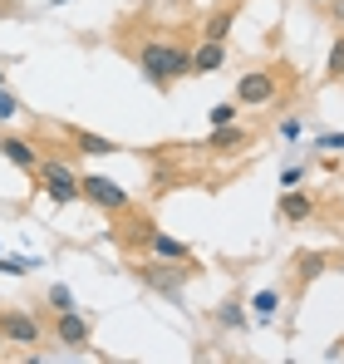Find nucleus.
<instances>
[{
  "label": "nucleus",
  "mask_w": 344,
  "mask_h": 364,
  "mask_svg": "<svg viewBox=\"0 0 344 364\" xmlns=\"http://www.w3.org/2000/svg\"><path fill=\"white\" fill-rule=\"evenodd\" d=\"M133 60L143 69V79H148L153 89H163V94H168L177 79L192 74V50H187V45H172V40H143V45L133 50Z\"/></svg>",
  "instance_id": "obj_1"
},
{
  "label": "nucleus",
  "mask_w": 344,
  "mask_h": 364,
  "mask_svg": "<svg viewBox=\"0 0 344 364\" xmlns=\"http://www.w3.org/2000/svg\"><path fill=\"white\" fill-rule=\"evenodd\" d=\"M281 99V69H246L236 79V104L241 109H266Z\"/></svg>",
  "instance_id": "obj_2"
},
{
  "label": "nucleus",
  "mask_w": 344,
  "mask_h": 364,
  "mask_svg": "<svg viewBox=\"0 0 344 364\" xmlns=\"http://www.w3.org/2000/svg\"><path fill=\"white\" fill-rule=\"evenodd\" d=\"M35 178H40L45 192H50V202H59V207H64V202H79V173H74L64 158L40 153V173H35Z\"/></svg>",
  "instance_id": "obj_3"
},
{
  "label": "nucleus",
  "mask_w": 344,
  "mask_h": 364,
  "mask_svg": "<svg viewBox=\"0 0 344 364\" xmlns=\"http://www.w3.org/2000/svg\"><path fill=\"white\" fill-rule=\"evenodd\" d=\"M79 197H84V202H94V207H99V212H109V217H118V212H128V207H133L128 187H118V182L104 178V173H84V178H79Z\"/></svg>",
  "instance_id": "obj_4"
},
{
  "label": "nucleus",
  "mask_w": 344,
  "mask_h": 364,
  "mask_svg": "<svg viewBox=\"0 0 344 364\" xmlns=\"http://www.w3.org/2000/svg\"><path fill=\"white\" fill-rule=\"evenodd\" d=\"M133 271H138V281H143L148 291H163V296H172V301H177L182 281H187L197 266H192V261H172V266H163V261L153 256V261H143V266H133Z\"/></svg>",
  "instance_id": "obj_5"
},
{
  "label": "nucleus",
  "mask_w": 344,
  "mask_h": 364,
  "mask_svg": "<svg viewBox=\"0 0 344 364\" xmlns=\"http://www.w3.org/2000/svg\"><path fill=\"white\" fill-rule=\"evenodd\" d=\"M50 335H55L64 350H89V340H94V320L79 315V310H55V315H50Z\"/></svg>",
  "instance_id": "obj_6"
},
{
  "label": "nucleus",
  "mask_w": 344,
  "mask_h": 364,
  "mask_svg": "<svg viewBox=\"0 0 344 364\" xmlns=\"http://www.w3.org/2000/svg\"><path fill=\"white\" fill-rule=\"evenodd\" d=\"M0 330H5V345H40L45 340V325L30 310H20V305H5L0 310Z\"/></svg>",
  "instance_id": "obj_7"
},
{
  "label": "nucleus",
  "mask_w": 344,
  "mask_h": 364,
  "mask_svg": "<svg viewBox=\"0 0 344 364\" xmlns=\"http://www.w3.org/2000/svg\"><path fill=\"white\" fill-rule=\"evenodd\" d=\"M251 143H256V133H251V128H241V123H222V128H212V133H207V143H202V148H207V153H246Z\"/></svg>",
  "instance_id": "obj_8"
},
{
  "label": "nucleus",
  "mask_w": 344,
  "mask_h": 364,
  "mask_svg": "<svg viewBox=\"0 0 344 364\" xmlns=\"http://www.w3.org/2000/svg\"><path fill=\"white\" fill-rule=\"evenodd\" d=\"M0 158L10 163V168H20V173H40V148L35 143H25V138H15V133H0Z\"/></svg>",
  "instance_id": "obj_9"
},
{
  "label": "nucleus",
  "mask_w": 344,
  "mask_h": 364,
  "mask_svg": "<svg viewBox=\"0 0 344 364\" xmlns=\"http://www.w3.org/2000/svg\"><path fill=\"white\" fill-rule=\"evenodd\" d=\"M236 15H241V0H227V5H217L207 20H202V40H217V45H227L231 25H236Z\"/></svg>",
  "instance_id": "obj_10"
},
{
  "label": "nucleus",
  "mask_w": 344,
  "mask_h": 364,
  "mask_svg": "<svg viewBox=\"0 0 344 364\" xmlns=\"http://www.w3.org/2000/svg\"><path fill=\"white\" fill-rule=\"evenodd\" d=\"M143 246H148V256H158V261H192V246L177 242V237H168V232H158V227L148 232Z\"/></svg>",
  "instance_id": "obj_11"
},
{
  "label": "nucleus",
  "mask_w": 344,
  "mask_h": 364,
  "mask_svg": "<svg viewBox=\"0 0 344 364\" xmlns=\"http://www.w3.org/2000/svg\"><path fill=\"white\" fill-rule=\"evenodd\" d=\"M64 133H69L74 153H89V158H109V153H118L114 138H99V133H84V128H64Z\"/></svg>",
  "instance_id": "obj_12"
},
{
  "label": "nucleus",
  "mask_w": 344,
  "mask_h": 364,
  "mask_svg": "<svg viewBox=\"0 0 344 364\" xmlns=\"http://www.w3.org/2000/svg\"><path fill=\"white\" fill-rule=\"evenodd\" d=\"M330 261H335L330 251H300V256H295V286L305 291V286H310V281H315V276H320Z\"/></svg>",
  "instance_id": "obj_13"
},
{
  "label": "nucleus",
  "mask_w": 344,
  "mask_h": 364,
  "mask_svg": "<svg viewBox=\"0 0 344 364\" xmlns=\"http://www.w3.org/2000/svg\"><path fill=\"white\" fill-rule=\"evenodd\" d=\"M222 64H227V45H217V40H202L192 50V74H217Z\"/></svg>",
  "instance_id": "obj_14"
},
{
  "label": "nucleus",
  "mask_w": 344,
  "mask_h": 364,
  "mask_svg": "<svg viewBox=\"0 0 344 364\" xmlns=\"http://www.w3.org/2000/svg\"><path fill=\"white\" fill-rule=\"evenodd\" d=\"M281 217L300 227V222H310V217H315V202H310L305 192H295V187H290V192H281Z\"/></svg>",
  "instance_id": "obj_15"
},
{
  "label": "nucleus",
  "mask_w": 344,
  "mask_h": 364,
  "mask_svg": "<svg viewBox=\"0 0 344 364\" xmlns=\"http://www.w3.org/2000/svg\"><path fill=\"white\" fill-rule=\"evenodd\" d=\"M217 325H222V330H246L241 301H222V310H217Z\"/></svg>",
  "instance_id": "obj_16"
},
{
  "label": "nucleus",
  "mask_w": 344,
  "mask_h": 364,
  "mask_svg": "<svg viewBox=\"0 0 344 364\" xmlns=\"http://www.w3.org/2000/svg\"><path fill=\"white\" fill-rule=\"evenodd\" d=\"M325 74H330V79H344V35L335 40V45H330V60H325Z\"/></svg>",
  "instance_id": "obj_17"
},
{
  "label": "nucleus",
  "mask_w": 344,
  "mask_h": 364,
  "mask_svg": "<svg viewBox=\"0 0 344 364\" xmlns=\"http://www.w3.org/2000/svg\"><path fill=\"white\" fill-rule=\"evenodd\" d=\"M256 315H261V320H271V315H276V310H281V296H276V291H261V296H256Z\"/></svg>",
  "instance_id": "obj_18"
},
{
  "label": "nucleus",
  "mask_w": 344,
  "mask_h": 364,
  "mask_svg": "<svg viewBox=\"0 0 344 364\" xmlns=\"http://www.w3.org/2000/svg\"><path fill=\"white\" fill-rule=\"evenodd\" d=\"M50 310H74V291L69 286H50Z\"/></svg>",
  "instance_id": "obj_19"
},
{
  "label": "nucleus",
  "mask_w": 344,
  "mask_h": 364,
  "mask_svg": "<svg viewBox=\"0 0 344 364\" xmlns=\"http://www.w3.org/2000/svg\"><path fill=\"white\" fill-rule=\"evenodd\" d=\"M15 114H20V99H15V94H10V89L0 84V123H5V119H15Z\"/></svg>",
  "instance_id": "obj_20"
},
{
  "label": "nucleus",
  "mask_w": 344,
  "mask_h": 364,
  "mask_svg": "<svg viewBox=\"0 0 344 364\" xmlns=\"http://www.w3.org/2000/svg\"><path fill=\"white\" fill-rule=\"evenodd\" d=\"M236 109H241L236 99H231V104H217V109H212V128H222V123H236Z\"/></svg>",
  "instance_id": "obj_21"
},
{
  "label": "nucleus",
  "mask_w": 344,
  "mask_h": 364,
  "mask_svg": "<svg viewBox=\"0 0 344 364\" xmlns=\"http://www.w3.org/2000/svg\"><path fill=\"white\" fill-rule=\"evenodd\" d=\"M30 271V261H20V256H0V276H25Z\"/></svg>",
  "instance_id": "obj_22"
},
{
  "label": "nucleus",
  "mask_w": 344,
  "mask_h": 364,
  "mask_svg": "<svg viewBox=\"0 0 344 364\" xmlns=\"http://www.w3.org/2000/svg\"><path fill=\"white\" fill-rule=\"evenodd\" d=\"M320 148H344V133H320Z\"/></svg>",
  "instance_id": "obj_23"
},
{
  "label": "nucleus",
  "mask_w": 344,
  "mask_h": 364,
  "mask_svg": "<svg viewBox=\"0 0 344 364\" xmlns=\"http://www.w3.org/2000/svg\"><path fill=\"white\" fill-rule=\"evenodd\" d=\"M335 20H340V25H344V0H335Z\"/></svg>",
  "instance_id": "obj_24"
},
{
  "label": "nucleus",
  "mask_w": 344,
  "mask_h": 364,
  "mask_svg": "<svg viewBox=\"0 0 344 364\" xmlns=\"http://www.w3.org/2000/svg\"><path fill=\"white\" fill-rule=\"evenodd\" d=\"M310 5H335V0H310Z\"/></svg>",
  "instance_id": "obj_25"
},
{
  "label": "nucleus",
  "mask_w": 344,
  "mask_h": 364,
  "mask_svg": "<svg viewBox=\"0 0 344 364\" xmlns=\"http://www.w3.org/2000/svg\"><path fill=\"white\" fill-rule=\"evenodd\" d=\"M0 84H5V60H0Z\"/></svg>",
  "instance_id": "obj_26"
},
{
  "label": "nucleus",
  "mask_w": 344,
  "mask_h": 364,
  "mask_svg": "<svg viewBox=\"0 0 344 364\" xmlns=\"http://www.w3.org/2000/svg\"><path fill=\"white\" fill-rule=\"evenodd\" d=\"M0 350H5V330H0Z\"/></svg>",
  "instance_id": "obj_27"
},
{
  "label": "nucleus",
  "mask_w": 344,
  "mask_h": 364,
  "mask_svg": "<svg viewBox=\"0 0 344 364\" xmlns=\"http://www.w3.org/2000/svg\"><path fill=\"white\" fill-rule=\"evenodd\" d=\"M340 266H344V261H340Z\"/></svg>",
  "instance_id": "obj_28"
}]
</instances>
